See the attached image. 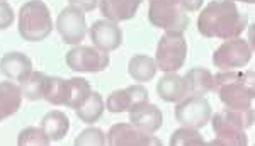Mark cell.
Returning <instances> with one entry per match:
<instances>
[{
	"label": "cell",
	"instance_id": "1",
	"mask_svg": "<svg viewBox=\"0 0 255 146\" xmlns=\"http://www.w3.org/2000/svg\"><path fill=\"white\" fill-rule=\"evenodd\" d=\"M249 24L247 14L237 9L233 0H211L197 17V31L204 38H238Z\"/></svg>",
	"mask_w": 255,
	"mask_h": 146
},
{
	"label": "cell",
	"instance_id": "2",
	"mask_svg": "<svg viewBox=\"0 0 255 146\" xmlns=\"http://www.w3.org/2000/svg\"><path fill=\"white\" fill-rule=\"evenodd\" d=\"M213 92L220 95V100L228 109H254V72L225 70L218 73L215 75Z\"/></svg>",
	"mask_w": 255,
	"mask_h": 146
},
{
	"label": "cell",
	"instance_id": "3",
	"mask_svg": "<svg viewBox=\"0 0 255 146\" xmlns=\"http://www.w3.org/2000/svg\"><path fill=\"white\" fill-rule=\"evenodd\" d=\"M213 131L218 136L216 140L209 141L211 146H247L249 138L245 135L247 128L254 126V109L247 111H235V109H223L221 112L211 116Z\"/></svg>",
	"mask_w": 255,
	"mask_h": 146
},
{
	"label": "cell",
	"instance_id": "4",
	"mask_svg": "<svg viewBox=\"0 0 255 146\" xmlns=\"http://www.w3.org/2000/svg\"><path fill=\"white\" fill-rule=\"evenodd\" d=\"M53 31V19L46 3L31 0L19 10V34L29 43L44 41Z\"/></svg>",
	"mask_w": 255,
	"mask_h": 146
},
{
	"label": "cell",
	"instance_id": "5",
	"mask_svg": "<svg viewBox=\"0 0 255 146\" xmlns=\"http://www.w3.org/2000/svg\"><path fill=\"white\" fill-rule=\"evenodd\" d=\"M187 56V43L182 32L165 31L157 44L155 63L157 68L165 73L179 72L184 67Z\"/></svg>",
	"mask_w": 255,
	"mask_h": 146
},
{
	"label": "cell",
	"instance_id": "6",
	"mask_svg": "<svg viewBox=\"0 0 255 146\" xmlns=\"http://www.w3.org/2000/svg\"><path fill=\"white\" fill-rule=\"evenodd\" d=\"M252 55L254 48L245 39H225V43L213 55V65L220 68L221 72L237 70V68H244L245 65H249V62L252 60Z\"/></svg>",
	"mask_w": 255,
	"mask_h": 146
},
{
	"label": "cell",
	"instance_id": "7",
	"mask_svg": "<svg viewBox=\"0 0 255 146\" xmlns=\"http://www.w3.org/2000/svg\"><path fill=\"white\" fill-rule=\"evenodd\" d=\"M213 116V109L209 100L204 95H191L177 102L175 119L177 123L187 128H204Z\"/></svg>",
	"mask_w": 255,
	"mask_h": 146
},
{
	"label": "cell",
	"instance_id": "8",
	"mask_svg": "<svg viewBox=\"0 0 255 146\" xmlns=\"http://www.w3.org/2000/svg\"><path fill=\"white\" fill-rule=\"evenodd\" d=\"M68 68L82 73H99L109 67L111 58L106 51H101L96 46H75L65 56Z\"/></svg>",
	"mask_w": 255,
	"mask_h": 146
},
{
	"label": "cell",
	"instance_id": "9",
	"mask_svg": "<svg viewBox=\"0 0 255 146\" xmlns=\"http://www.w3.org/2000/svg\"><path fill=\"white\" fill-rule=\"evenodd\" d=\"M148 21L155 27L175 32H184L189 26L187 12H184L179 5L163 2H150Z\"/></svg>",
	"mask_w": 255,
	"mask_h": 146
},
{
	"label": "cell",
	"instance_id": "10",
	"mask_svg": "<svg viewBox=\"0 0 255 146\" xmlns=\"http://www.w3.org/2000/svg\"><path fill=\"white\" fill-rule=\"evenodd\" d=\"M56 31L67 44H80L87 34L84 10L77 7H65L56 19Z\"/></svg>",
	"mask_w": 255,
	"mask_h": 146
},
{
	"label": "cell",
	"instance_id": "11",
	"mask_svg": "<svg viewBox=\"0 0 255 146\" xmlns=\"http://www.w3.org/2000/svg\"><path fill=\"white\" fill-rule=\"evenodd\" d=\"M111 146H160L162 141L138 129L131 123H118L109 129V135L106 136Z\"/></svg>",
	"mask_w": 255,
	"mask_h": 146
},
{
	"label": "cell",
	"instance_id": "12",
	"mask_svg": "<svg viewBox=\"0 0 255 146\" xmlns=\"http://www.w3.org/2000/svg\"><path fill=\"white\" fill-rule=\"evenodd\" d=\"M148 102V90L143 85H131V87L121 88V90H114L109 95L108 105L109 112L113 114H121V112H129L133 109L139 107L141 104Z\"/></svg>",
	"mask_w": 255,
	"mask_h": 146
},
{
	"label": "cell",
	"instance_id": "13",
	"mask_svg": "<svg viewBox=\"0 0 255 146\" xmlns=\"http://www.w3.org/2000/svg\"><path fill=\"white\" fill-rule=\"evenodd\" d=\"M89 34L94 46L106 53L118 50L123 44V29L118 26V22L109 21V19H101L94 22Z\"/></svg>",
	"mask_w": 255,
	"mask_h": 146
},
{
	"label": "cell",
	"instance_id": "14",
	"mask_svg": "<svg viewBox=\"0 0 255 146\" xmlns=\"http://www.w3.org/2000/svg\"><path fill=\"white\" fill-rule=\"evenodd\" d=\"M32 72V62L24 53H7L0 60V73L12 82H24Z\"/></svg>",
	"mask_w": 255,
	"mask_h": 146
},
{
	"label": "cell",
	"instance_id": "15",
	"mask_svg": "<svg viewBox=\"0 0 255 146\" xmlns=\"http://www.w3.org/2000/svg\"><path fill=\"white\" fill-rule=\"evenodd\" d=\"M129 123L136 126L138 129H141V131L153 135L155 131H158L162 128L163 114L155 104L145 102L139 107L129 111Z\"/></svg>",
	"mask_w": 255,
	"mask_h": 146
},
{
	"label": "cell",
	"instance_id": "16",
	"mask_svg": "<svg viewBox=\"0 0 255 146\" xmlns=\"http://www.w3.org/2000/svg\"><path fill=\"white\" fill-rule=\"evenodd\" d=\"M141 2L143 0H99V9L106 19L121 22L133 19Z\"/></svg>",
	"mask_w": 255,
	"mask_h": 146
},
{
	"label": "cell",
	"instance_id": "17",
	"mask_svg": "<svg viewBox=\"0 0 255 146\" xmlns=\"http://www.w3.org/2000/svg\"><path fill=\"white\" fill-rule=\"evenodd\" d=\"M184 85H186L187 97L191 95H206L209 92H213L215 87V75L206 68H192L186 75L182 76Z\"/></svg>",
	"mask_w": 255,
	"mask_h": 146
},
{
	"label": "cell",
	"instance_id": "18",
	"mask_svg": "<svg viewBox=\"0 0 255 146\" xmlns=\"http://www.w3.org/2000/svg\"><path fill=\"white\" fill-rule=\"evenodd\" d=\"M157 94L162 100L165 102H180L182 99L187 97L186 85L180 75H177V72L165 73L157 83Z\"/></svg>",
	"mask_w": 255,
	"mask_h": 146
},
{
	"label": "cell",
	"instance_id": "19",
	"mask_svg": "<svg viewBox=\"0 0 255 146\" xmlns=\"http://www.w3.org/2000/svg\"><path fill=\"white\" fill-rule=\"evenodd\" d=\"M41 129L44 131V135L48 136V140L51 141H60L68 135L70 129V119L65 112L61 111H49L46 116L41 119Z\"/></svg>",
	"mask_w": 255,
	"mask_h": 146
},
{
	"label": "cell",
	"instance_id": "20",
	"mask_svg": "<svg viewBox=\"0 0 255 146\" xmlns=\"http://www.w3.org/2000/svg\"><path fill=\"white\" fill-rule=\"evenodd\" d=\"M22 102L20 87L14 82H0V121L14 116Z\"/></svg>",
	"mask_w": 255,
	"mask_h": 146
},
{
	"label": "cell",
	"instance_id": "21",
	"mask_svg": "<svg viewBox=\"0 0 255 146\" xmlns=\"http://www.w3.org/2000/svg\"><path fill=\"white\" fill-rule=\"evenodd\" d=\"M157 63L146 55H136L128 63V73L134 82H150L157 73Z\"/></svg>",
	"mask_w": 255,
	"mask_h": 146
},
{
	"label": "cell",
	"instance_id": "22",
	"mask_svg": "<svg viewBox=\"0 0 255 146\" xmlns=\"http://www.w3.org/2000/svg\"><path fill=\"white\" fill-rule=\"evenodd\" d=\"M43 99H46L53 105H67L70 99V80L60 78V76H48Z\"/></svg>",
	"mask_w": 255,
	"mask_h": 146
},
{
	"label": "cell",
	"instance_id": "23",
	"mask_svg": "<svg viewBox=\"0 0 255 146\" xmlns=\"http://www.w3.org/2000/svg\"><path fill=\"white\" fill-rule=\"evenodd\" d=\"M77 111V117L82 121V123L87 124H94L101 119L102 112H104V100H102V95L99 92H90L89 99L85 100L84 104L80 105Z\"/></svg>",
	"mask_w": 255,
	"mask_h": 146
},
{
	"label": "cell",
	"instance_id": "24",
	"mask_svg": "<svg viewBox=\"0 0 255 146\" xmlns=\"http://www.w3.org/2000/svg\"><path fill=\"white\" fill-rule=\"evenodd\" d=\"M48 75L41 72H31L24 82H20V92L27 100H41L44 97V87H46Z\"/></svg>",
	"mask_w": 255,
	"mask_h": 146
},
{
	"label": "cell",
	"instance_id": "25",
	"mask_svg": "<svg viewBox=\"0 0 255 146\" xmlns=\"http://www.w3.org/2000/svg\"><path fill=\"white\" fill-rule=\"evenodd\" d=\"M90 92H92V88H90V83L85 78H80V76L70 78V99L67 102V107L79 109L89 99Z\"/></svg>",
	"mask_w": 255,
	"mask_h": 146
},
{
	"label": "cell",
	"instance_id": "26",
	"mask_svg": "<svg viewBox=\"0 0 255 146\" xmlns=\"http://www.w3.org/2000/svg\"><path fill=\"white\" fill-rule=\"evenodd\" d=\"M170 145L172 146H204L206 141H204V138L197 133V129L182 126L180 129H177V131L172 133Z\"/></svg>",
	"mask_w": 255,
	"mask_h": 146
},
{
	"label": "cell",
	"instance_id": "27",
	"mask_svg": "<svg viewBox=\"0 0 255 146\" xmlns=\"http://www.w3.org/2000/svg\"><path fill=\"white\" fill-rule=\"evenodd\" d=\"M51 141L44 135L41 128H26L19 133L17 145L19 146H48Z\"/></svg>",
	"mask_w": 255,
	"mask_h": 146
},
{
	"label": "cell",
	"instance_id": "28",
	"mask_svg": "<svg viewBox=\"0 0 255 146\" xmlns=\"http://www.w3.org/2000/svg\"><path fill=\"white\" fill-rule=\"evenodd\" d=\"M106 143V135L99 128H87L75 138L77 146H104Z\"/></svg>",
	"mask_w": 255,
	"mask_h": 146
},
{
	"label": "cell",
	"instance_id": "29",
	"mask_svg": "<svg viewBox=\"0 0 255 146\" xmlns=\"http://www.w3.org/2000/svg\"><path fill=\"white\" fill-rule=\"evenodd\" d=\"M12 22H14V9L5 0H0V31L10 27Z\"/></svg>",
	"mask_w": 255,
	"mask_h": 146
},
{
	"label": "cell",
	"instance_id": "30",
	"mask_svg": "<svg viewBox=\"0 0 255 146\" xmlns=\"http://www.w3.org/2000/svg\"><path fill=\"white\" fill-rule=\"evenodd\" d=\"M68 3L72 7H77V9H80L84 12H90L97 7L99 0H68Z\"/></svg>",
	"mask_w": 255,
	"mask_h": 146
},
{
	"label": "cell",
	"instance_id": "31",
	"mask_svg": "<svg viewBox=\"0 0 255 146\" xmlns=\"http://www.w3.org/2000/svg\"><path fill=\"white\" fill-rule=\"evenodd\" d=\"M235 2V0H233ZM238 2H245V3H254V0H238Z\"/></svg>",
	"mask_w": 255,
	"mask_h": 146
}]
</instances>
